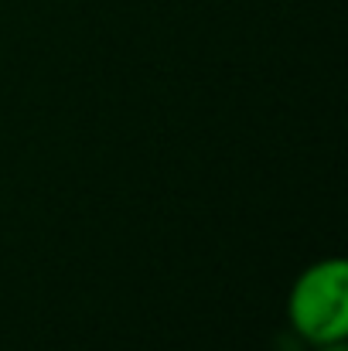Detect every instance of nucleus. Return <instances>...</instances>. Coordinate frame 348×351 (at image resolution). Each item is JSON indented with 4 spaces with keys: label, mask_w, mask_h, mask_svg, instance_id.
Here are the masks:
<instances>
[{
    "label": "nucleus",
    "mask_w": 348,
    "mask_h": 351,
    "mask_svg": "<svg viewBox=\"0 0 348 351\" xmlns=\"http://www.w3.org/2000/svg\"><path fill=\"white\" fill-rule=\"evenodd\" d=\"M287 321L314 348L348 338V263L342 256L318 259L294 280Z\"/></svg>",
    "instance_id": "f257e3e1"
},
{
    "label": "nucleus",
    "mask_w": 348,
    "mask_h": 351,
    "mask_svg": "<svg viewBox=\"0 0 348 351\" xmlns=\"http://www.w3.org/2000/svg\"><path fill=\"white\" fill-rule=\"evenodd\" d=\"M318 351H348V345H345V338H342V341H328V345H318Z\"/></svg>",
    "instance_id": "f03ea898"
}]
</instances>
